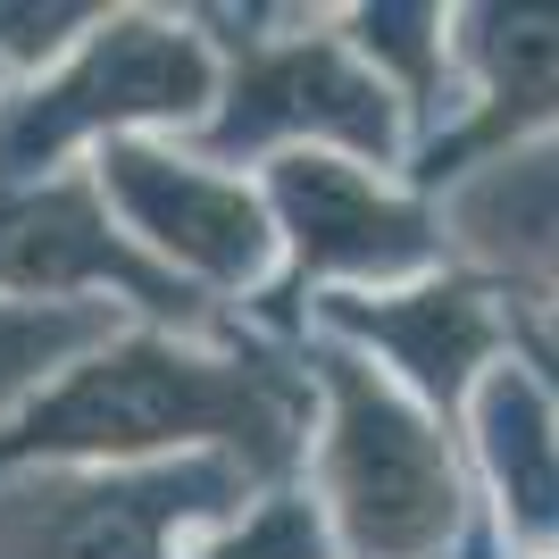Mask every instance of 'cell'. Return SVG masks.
Wrapping results in <instances>:
<instances>
[{
    "instance_id": "obj_1",
    "label": "cell",
    "mask_w": 559,
    "mask_h": 559,
    "mask_svg": "<svg viewBox=\"0 0 559 559\" xmlns=\"http://www.w3.org/2000/svg\"><path fill=\"white\" fill-rule=\"evenodd\" d=\"M326 485L343 510L350 543L368 559H418L451 535L460 485H451L443 435L393 401L368 376H343V409H334V443H326Z\"/></svg>"
},
{
    "instance_id": "obj_2",
    "label": "cell",
    "mask_w": 559,
    "mask_h": 559,
    "mask_svg": "<svg viewBox=\"0 0 559 559\" xmlns=\"http://www.w3.org/2000/svg\"><path fill=\"white\" fill-rule=\"evenodd\" d=\"M210 426H242L251 451H284V418L259 401L251 376L176 350H126V359H93L59 401L34 409V443H159Z\"/></svg>"
},
{
    "instance_id": "obj_3",
    "label": "cell",
    "mask_w": 559,
    "mask_h": 559,
    "mask_svg": "<svg viewBox=\"0 0 559 559\" xmlns=\"http://www.w3.org/2000/svg\"><path fill=\"white\" fill-rule=\"evenodd\" d=\"M201 100H210V68H201V50L185 34H167V25H109L50 93H34L9 117L0 159H9V176H34V159L59 151L93 117H167V109L192 117Z\"/></svg>"
},
{
    "instance_id": "obj_4",
    "label": "cell",
    "mask_w": 559,
    "mask_h": 559,
    "mask_svg": "<svg viewBox=\"0 0 559 559\" xmlns=\"http://www.w3.org/2000/svg\"><path fill=\"white\" fill-rule=\"evenodd\" d=\"M109 185L185 267H201V276H259L267 226H259V210L234 185H217V176H201L185 159H159V151H117Z\"/></svg>"
},
{
    "instance_id": "obj_5",
    "label": "cell",
    "mask_w": 559,
    "mask_h": 559,
    "mask_svg": "<svg viewBox=\"0 0 559 559\" xmlns=\"http://www.w3.org/2000/svg\"><path fill=\"white\" fill-rule=\"evenodd\" d=\"M284 210L301 226V259L318 267H409L418 259V217L359 185L343 159H284Z\"/></svg>"
},
{
    "instance_id": "obj_6",
    "label": "cell",
    "mask_w": 559,
    "mask_h": 559,
    "mask_svg": "<svg viewBox=\"0 0 559 559\" xmlns=\"http://www.w3.org/2000/svg\"><path fill=\"white\" fill-rule=\"evenodd\" d=\"M0 276L75 293V284H126V293H159L142 259L117 251L109 217L68 192H34V201H0Z\"/></svg>"
},
{
    "instance_id": "obj_7",
    "label": "cell",
    "mask_w": 559,
    "mask_h": 559,
    "mask_svg": "<svg viewBox=\"0 0 559 559\" xmlns=\"http://www.w3.org/2000/svg\"><path fill=\"white\" fill-rule=\"evenodd\" d=\"M326 126V134H359V142H384L393 117H384V84H368L359 68H343L334 50H284L234 93V126L226 142L242 134H276V126Z\"/></svg>"
},
{
    "instance_id": "obj_8",
    "label": "cell",
    "mask_w": 559,
    "mask_h": 559,
    "mask_svg": "<svg viewBox=\"0 0 559 559\" xmlns=\"http://www.w3.org/2000/svg\"><path fill=\"white\" fill-rule=\"evenodd\" d=\"M368 334L384 350H393L401 368L418 376L426 393H460V376H467V359L485 350V309H476V293H418V301H384L368 318Z\"/></svg>"
},
{
    "instance_id": "obj_9",
    "label": "cell",
    "mask_w": 559,
    "mask_h": 559,
    "mask_svg": "<svg viewBox=\"0 0 559 559\" xmlns=\"http://www.w3.org/2000/svg\"><path fill=\"white\" fill-rule=\"evenodd\" d=\"M84 510H50V535L0 526V559H151L159 551V492H75Z\"/></svg>"
},
{
    "instance_id": "obj_10",
    "label": "cell",
    "mask_w": 559,
    "mask_h": 559,
    "mask_svg": "<svg viewBox=\"0 0 559 559\" xmlns=\"http://www.w3.org/2000/svg\"><path fill=\"white\" fill-rule=\"evenodd\" d=\"M485 93L510 100V126L535 109H559V17H485Z\"/></svg>"
},
{
    "instance_id": "obj_11",
    "label": "cell",
    "mask_w": 559,
    "mask_h": 559,
    "mask_svg": "<svg viewBox=\"0 0 559 559\" xmlns=\"http://www.w3.org/2000/svg\"><path fill=\"white\" fill-rule=\"evenodd\" d=\"M43 343H50L43 326H25V318H9V309H0V384L34 368V359H43Z\"/></svg>"
}]
</instances>
